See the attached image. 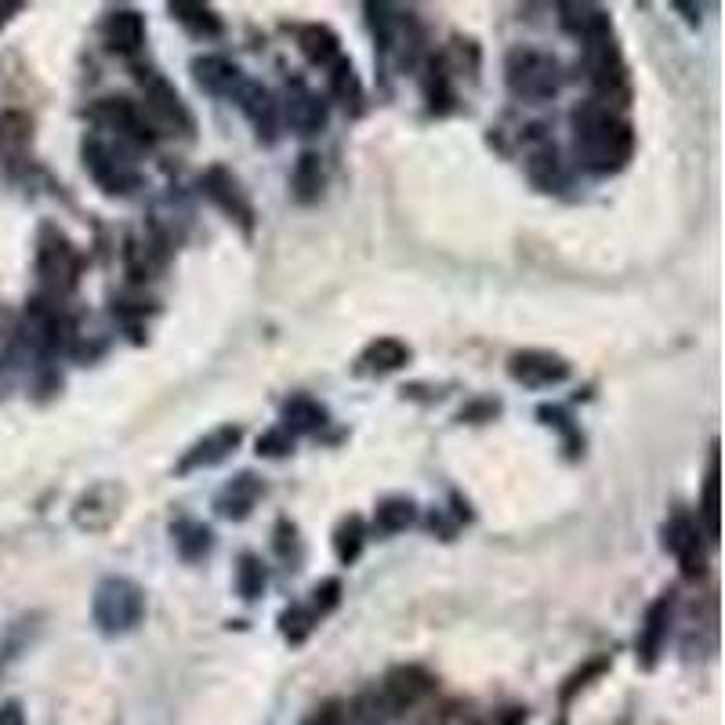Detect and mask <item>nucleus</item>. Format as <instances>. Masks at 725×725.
Listing matches in <instances>:
<instances>
[{
    "label": "nucleus",
    "mask_w": 725,
    "mask_h": 725,
    "mask_svg": "<svg viewBox=\"0 0 725 725\" xmlns=\"http://www.w3.org/2000/svg\"><path fill=\"white\" fill-rule=\"evenodd\" d=\"M167 11L193 37H204V40L222 37V19H218V11H214L211 4H196V0H174V4H167Z\"/></svg>",
    "instance_id": "cd10ccee"
},
{
    "label": "nucleus",
    "mask_w": 725,
    "mask_h": 725,
    "mask_svg": "<svg viewBox=\"0 0 725 725\" xmlns=\"http://www.w3.org/2000/svg\"><path fill=\"white\" fill-rule=\"evenodd\" d=\"M490 725H527V715H522V707H501L490 718Z\"/></svg>",
    "instance_id": "ea45409f"
},
{
    "label": "nucleus",
    "mask_w": 725,
    "mask_h": 725,
    "mask_svg": "<svg viewBox=\"0 0 725 725\" xmlns=\"http://www.w3.org/2000/svg\"><path fill=\"white\" fill-rule=\"evenodd\" d=\"M704 530L701 522L686 512H675L664 527V548L682 562V573L686 576H701L704 573Z\"/></svg>",
    "instance_id": "2eb2a0df"
},
{
    "label": "nucleus",
    "mask_w": 725,
    "mask_h": 725,
    "mask_svg": "<svg viewBox=\"0 0 725 725\" xmlns=\"http://www.w3.org/2000/svg\"><path fill=\"white\" fill-rule=\"evenodd\" d=\"M290 185H294V196L302 200V204H313L324 193V164H319L316 153H302L298 164H294V174H290Z\"/></svg>",
    "instance_id": "c756f323"
},
{
    "label": "nucleus",
    "mask_w": 725,
    "mask_h": 725,
    "mask_svg": "<svg viewBox=\"0 0 725 725\" xmlns=\"http://www.w3.org/2000/svg\"><path fill=\"white\" fill-rule=\"evenodd\" d=\"M0 725H25V711H22L19 701L0 704Z\"/></svg>",
    "instance_id": "58836bf2"
},
{
    "label": "nucleus",
    "mask_w": 725,
    "mask_h": 725,
    "mask_svg": "<svg viewBox=\"0 0 725 725\" xmlns=\"http://www.w3.org/2000/svg\"><path fill=\"white\" fill-rule=\"evenodd\" d=\"M40 631V613H30V616H19V621H11L4 627V635H0V678L8 675L11 664L19 661V656L30 650V642L37 639Z\"/></svg>",
    "instance_id": "393cba45"
},
{
    "label": "nucleus",
    "mask_w": 725,
    "mask_h": 725,
    "mask_svg": "<svg viewBox=\"0 0 725 725\" xmlns=\"http://www.w3.org/2000/svg\"><path fill=\"white\" fill-rule=\"evenodd\" d=\"M504 80L508 91L522 102H548L562 91V62L548 51L537 48H515L504 59Z\"/></svg>",
    "instance_id": "7ed1b4c3"
},
{
    "label": "nucleus",
    "mask_w": 725,
    "mask_h": 725,
    "mask_svg": "<svg viewBox=\"0 0 725 725\" xmlns=\"http://www.w3.org/2000/svg\"><path fill=\"white\" fill-rule=\"evenodd\" d=\"M313 627H316V616L305 606H290V610L279 613V631H284V639L290 642V646H302V642L313 635Z\"/></svg>",
    "instance_id": "c9c22d12"
},
{
    "label": "nucleus",
    "mask_w": 725,
    "mask_h": 725,
    "mask_svg": "<svg viewBox=\"0 0 725 725\" xmlns=\"http://www.w3.org/2000/svg\"><path fill=\"white\" fill-rule=\"evenodd\" d=\"M279 105V120L294 131V134H319L327 127V102L324 95H316L313 88H305L302 80H294L284 91V102Z\"/></svg>",
    "instance_id": "f8f14e48"
},
{
    "label": "nucleus",
    "mask_w": 725,
    "mask_h": 725,
    "mask_svg": "<svg viewBox=\"0 0 725 725\" xmlns=\"http://www.w3.org/2000/svg\"><path fill=\"white\" fill-rule=\"evenodd\" d=\"M37 276L40 287L48 290L51 302L73 294L80 284V254L70 244V236L59 233L55 225H44L37 239Z\"/></svg>",
    "instance_id": "20e7f679"
},
{
    "label": "nucleus",
    "mask_w": 725,
    "mask_h": 725,
    "mask_svg": "<svg viewBox=\"0 0 725 725\" xmlns=\"http://www.w3.org/2000/svg\"><path fill=\"white\" fill-rule=\"evenodd\" d=\"M91 621L105 639L131 635L145 621V588L131 576H102L91 599Z\"/></svg>",
    "instance_id": "f03ea898"
},
{
    "label": "nucleus",
    "mask_w": 725,
    "mask_h": 725,
    "mask_svg": "<svg viewBox=\"0 0 725 725\" xmlns=\"http://www.w3.org/2000/svg\"><path fill=\"white\" fill-rule=\"evenodd\" d=\"M65 334H70V327H65V316L59 313V305L51 298H33L22 319V338L30 341V348H37V353H44V356L59 353L65 345Z\"/></svg>",
    "instance_id": "ddd939ff"
},
{
    "label": "nucleus",
    "mask_w": 725,
    "mask_h": 725,
    "mask_svg": "<svg viewBox=\"0 0 725 725\" xmlns=\"http://www.w3.org/2000/svg\"><path fill=\"white\" fill-rule=\"evenodd\" d=\"M432 690H436V678L428 675L425 667L407 664V667H392V671H388L378 696H381V704H385L388 715H399V711L421 704Z\"/></svg>",
    "instance_id": "4468645a"
},
{
    "label": "nucleus",
    "mask_w": 725,
    "mask_h": 725,
    "mask_svg": "<svg viewBox=\"0 0 725 725\" xmlns=\"http://www.w3.org/2000/svg\"><path fill=\"white\" fill-rule=\"evenodd\" d=\"M262 493H265V482L254 476V472H239L236 479H229L225 487L218 490V497H214V512H218L222 519H247L254 512V504L262 501Z\"/></svg>",
    "instance_id": "6ab92c4d"
},
{
    "label": "nucleus",
    "mask_w": 725,
    "mask_h": 725,
    "mask_svg": "<svg viewBox=\"0 0 725 725\" xmlns=\"http://www.w3.org/2000/svg\"><path fill=\"white\" fill-rule=\"evenodd\" d=\"M559 725H566V718H562V722H559Z\"/></svg>",
    "instance_id": "79ce46f5"
},
{
    "label": "nucleus",
    "mask_w": 725,
    "mask_h": 725,
    "mask_svg": "<svg viewBox=\"0 0 725 725\" xmlns=\"http://www.w3.org/2000/svg\"><path fill=\"white\" fill-rule=\"evenodd\" d=\"M33 142V120L22 113H4L0 116V156L16 160L30 150Z\"/></svg>",
    "instance_id": "7c9ffc66"
},
{
    "label": "nucleus",
    "mask_w": 725,
    "mask_h": 725,
    "mask_svg": "<svg viewBox=\"0 0 725 725\" xmlns=\"http://www.w3.org/2000/svg\"><path fill=\"white\" fill-rule=\"evenodd\" d=\"M671 616H675V599L671 595L653 599L646 616H642V627H639V639H635V656L646 671L656 667V661H661V650H664L667 631H671Z\"/></svg>",
    "instance_id": "f3484780"
},
{
    "label": "nucleus",
    "mask_w": 725,
    "mask_h": 725,
    "mask_svg": "<svg viewBox=\"0 0 725 725\" xmlns=\"http://www.w3.org/2000/svg\"><path fill=\"white\" fill-rule=\"evenodd\" d=\"M84 167H88L91 178L99 182V190H105L110 196H127L142 185L139 167H134L116 145L102 142V139L84 142Z\"/></svg>",
    "instance_id": "423d86ee"
},
{
    "label": "nucleus",
    "mask_w": 725,
    "mask_h": 725,
    "mask_svg": "<svg viewBox=\"0 0 725 725\" xmlns=\"http://www.w3.org/2000/svg\"><path fill=\"white\" fill-rule=\"evenodd\" d=\"M327 80H330V95L338 99V102H359L362 99V88H359V76L353 70V62L348 59H338V62H330L327 65Z\"/></svg>",
    "instance_id": "f704fd0d"
},
{
    "label": "nucleus",
    "mask_w": 725,
    "mask_h": 725,
    "mask_svg": "<svg viewBox=\"0 0 725 725\" xmlns=\"http://www.w3.org/2000/svg\"><path fill=\"white\" fill-rule=\"evenodd\" d=\"M16 11H19V4H0V25H4L11 16H16Z\"/></svg>",
    "instance_id": "a19ab883"
},
{
    "label": "nucleus",
    "mask_w": 725,
    "mask_h": 725,
    "mask_svg": "<svg viewBox=\"0 0 725 725\" xmlns=\"http://www.w3.org/2000/svg\"><path fill=\"white\" fill-rule=\"evenodd\" d=\"M410 362V348L402 345L399 338H378L362 348L359 356V370L362 374H392L402 370Z\"/></svg>",
    "instance_id": "b1692460"
},
{
    "label": "nucleus",
    "mask_w": 725,
    "mask_h": 725,
    "mask_svg": "<svg viewBox=\"0 0 725 725\" xmlns=\"http://www.w3.org/2000/svg\"><path fill=\"white\" fill-rule=\"evenodd\" d=\"M142 116L153 127V134H193V113L182 102V95L160 73H142Z\"/></svg>",
    "instance_id": "39448f33"
},
{
    "label": "nucleus",
    "mask_w": 725,
    "mask_h": 725,
    "mask_svg": "<svg viewBox=\"0 0 725 725\" xmlns=\"http://www.w3.org/2000/svg\"><path fill=\"white\" fill-rule=\"evenodd\" d=\"M265 584H268V573H265V562L258 555L244 552L236 562V595L244 602H258L265 595Z\"/></svg>",
    "instance_id": "473e14b6"
},
{
    "label": "nucleus",
    "mask_w": 725,
    "mask_h": 725,
    "mask_svg": "<svg viewBox=\"0 0 725 725\" xmlns=\"http://www.w3.org/2000/svg\"><path fill=\"white\" fill-rule=\"evenodd\" d=\"M559 25L570 37L584 40V44H592V40H602V37H613L610 11L599 8V4H559Z\"/></svg>",
    "instance_id": "4be33fe9"
},
{
    "label": "nucleus",
    "mask_w": 725,
    "mask_h": 725,
    "mask_svg": "<svg viewBox=\"0 0 725 725\" xmlns=\"http://www.w3.org/2000/svg\"><path fill=\"white\" fill-rule=\"evenodd\" d=\"M508 374L527 385V388H555L562 381H570V359H562L559 353H544V348H527L508 359Z\"/></svg>",
    "instance_id": "9b49d317"
},
{
    "label": "nucleus",
    "mask_w": 725,
    "mask_h": 725,
    "mask_svg": "<svg viewBox=\"0 0 725 725\" xmlns=\"http://www.w3.org/2000/svg\"><path fill=\"white\" fill-rule=\"evenodd\" d=\"M701 515H704V537H707L711 544H715V537H718V450L715 447H711V458H707Z\"/></svg>",
    "instance_id": "72a5a7b5"
},
{
    "label": "nucleus",
    "mask_w": 725,
    "mask_h": 725,
    "mask_svg": "<svg viewBox=\"0 0 725 725\" xmlns=\"http://www.w3.org/2000/svg\"><path fill=\"white\" fill-rule=\"evenodd\" d=\"M91 124L102 127V131H113L116 142H127V145H150L156 134L153 127L145 124V116L139 110V102H131L124 95H105L88 110Z\"/></svg>",
    "instance_id": "6e6552de"
},
{
    "label": "nucleus",
    "mask_w": 725,
    "mask_h": 725,
    "mask_svg": "<svg viewBox=\"0 0 725 725\" xmlns=\"http://www.w3.org/2000/svg\"><path fill=\"white\" fill-rule=\"evenodd\" d=\"M584 70H588V84H592L599 95L595 102L610 105V102L627 99V70H624L621 51L613 44V37L584 44Z\"/></svg>",
    "instance_id": "0eeeda50"
},
{
    "label": "nucleus",
    "mask_w": 725,
    "mask_h": 725,
    "mask_svg": "<svg viewBox=\"0 0 725 725\" xmlns=\"http://www.w3.org/2000/svg\"><path fill=\"white\" fill-rule=\"evenodd\" d=\"M200 190H204V196L211 200V204L218 207L225 218H233L244 233L254 229V204H251L247 190L239 185V178L233 171L207 167L204 174H200Z\"/></svg>",
    "instance_id": "1a4fd4ad"
},
{
    "label": "nucleus",
    "mask_w": 725,
    "mask_h": 725,
    "mask_svg": "<svg viewBox=\"0 0 725 725\" xmlns=\"http://www.w3.org/2000/svg\"><path fill=\"white\" fill-rule=\"evenodd\" d=\"M239 439H244V428H239V425L214 428L211 436H204L200 442H193L190 450H185V458L178 461L174 472H178V476H193V472H204V468L222 464L239 447Z\"/></svg>",
    "instance_id": "dca6fc26"
},
{
    "label": "nucleus",
    "mask_w": 725,
    "mask_h": 725,
    "mask_svg": "<svg viewBox=\"0 0 725 725\" xmlns=\"http://www.w3.org/2000/svg\"><path fill=\"white\" fill-rule=\"evenodd\" d=\"M233 99H236L239 110H244V116L254 124V131H258V139L265 145H273L276 142V127H279V105L273 99V91L254 84V80H244V88H239Z\"/></svg>",
    "instance_id": "a211bd4d"
},
{
    "label": "nucleus",
    "mask_w": 725,
    "mask_h": 725,
    "mask_svg": "<svg viewBox=\"0 0 725 725\" xmlns=\"http://www.w3.org/2000/svg\"><path fill=\"white\" fill-rule=\"evenodd\" d=\"M338 602H341V581H338V576H327V581H319L313 588V599H308L305 610L313 613L316 624H319L330 610H338Z\"/></svg>",
    "instance_id": "e433bc0d"
},
{
    "label": "nucleus",
    "mask_w": 725,
    "mask_h": 725,
    "mask_svg": "<svg viewBox=\"0 0 725 725\" xmlns=\"http://www.w3.org/2000/svg\"><path fill=\"white\" fill-rule=\"evenodd\" d=\"M193 80L200 88L207 91V95H222V99H233L239 88H244V73H239V65L225 55H200L193 59Z\"/></svg>",
    "instance_id": "aec40b11"
},
{
    "label": "nucleus",
    "mask_w": 725,
    "mask_h": 725,
    "mask_svg": "<svg viewBox=\"0 0 725 725\" xmlns=\"http://www.w3.org/2000/svg\"><path fill=\"white\" fill-rule=\"evenodd\" d=\"M362 544H367V527H362V519L359 515L341 519L338 530H334V555H338L341 566H353L362 555Z\"/></svg>",
    "instance_id": "2f4dec72"
},
{
    "label": "nucleus",
    "mask_w": 725,
    "mask_h": 725,
    "mask_svg": "<svg viewBox=\"0 0 725 725\" xmlns=\"http://www.w3.org/2000/svg\"><path fill=\"white\" fill-rule=\"evenodd\" d=\"M418 522V504L410 497H385L374 508V530L378 533H402Z\"/></svg>",
    "instance_id": "c85d7f7f"
},
{
    "label": "nucleus",
    "mask_w": 725,
    "mask_h": 725,
    "mask_svg": "<svg viewBox=\"0 0 725 725\" xmlns=\"http://www.w3.org/2000/svg\"><path fill=\"white\" fill-rule=\"evenodd\" d=\"M298 48H302V55L316 65H330V62L341 59V40L330 25H302Z\"/></svg>",
    "instance_id": "bb28decb"
},
{
    "label": "nucleus",
    "mask_w": 725,
    "mask_h": 725,
    "mask_svg": "<svg viewBox=\"0 0 725 725\" xmlns=\"http://www.w3.org/2000/svg\"><path fill=\"white\" fill-rule=\"evenodd\" d=\"M102 40L116 55H134L145 44V19L134 8H113L102 19Z\"/></svg>",
    "instance_id": "412c9836"
},
{
    "label": "nucleus",
    "mask_w": 725,
    "mask_h": 725,
    "mask_svg": "<svg viewBox=\"0 0 725 725\" xmlns=\"http://www.w3.org/2000/svg\"><path fill=\"white\" fill-rule=\"evenodd\" d=\"M327 425V407L308 396H294L284 402V413H279V428L294 439V436H313Z\"/></svg>",
    "instance_id": "5701e85b"
},
{
    "label": "nucleus",
    "mask_w": 725,
    "mask_h": 725,
    "mask_svg": "<svg viewBox=\"0 0 725 725\" xmlns=\"http://www.w3.org/2000/svg\"><path fill=\"white\" fill-rule=\"evenodd\" d=\"M570 124H573V150L584 171L616 174L627 167L631 153H635V131L610 105L581 102L570 113Z\"/></svg>",
    "instance_id": "f257e3e1"
},
{
    "label": "nucleus",
    "mask_w": 725,
    "mask_h": 725,
    "mask_svg": "<svg viewBox=\"0 0 725 725\" xmlns=\"http://www.w3.org/2000/svg\"><path fill=\"white\" fill-rule=\"evenodd\" d=\"M290 447H294V439L284 432V428H273V432H265L258 439V453H262V458H284V453H290Z\"/></svg>",
    "instance_id": "4c0bfd02"
},
{
    "label": "nucleus",
    "mask_w": 725,
    "mask_h": 725,
    "mask_svg": "<svg viewBox=\"0 0 725 725\" xmlns=\"http://www.w3.org/2000/svg\"><path fill=\"white\" fill-rule=\"evenodd\" d=\"M120 512H124V487L120 482H95L76 497L73 522L88 533H102L120 519Z\"/></svg>",
    "instance_id": "9d476101"
},
{
    "label": "nucleus",
    "mask_w": 725,
    "mask_h": 725,
    "mask_svg": "<svg viewBox=\"0 0 725 725\" xmlns=\"http://www.w3.org/2000/svg\"><path fill=\"white\" fill-rule=\"evenodd\" d=\"M171 541H174V548H178V555H182L185 562H200V559L211 555L214 533H211V527H204L200 519H178V522L171 527Z\"/></svg>",
    "instance_id": "a878e982"
}]
</instances>
